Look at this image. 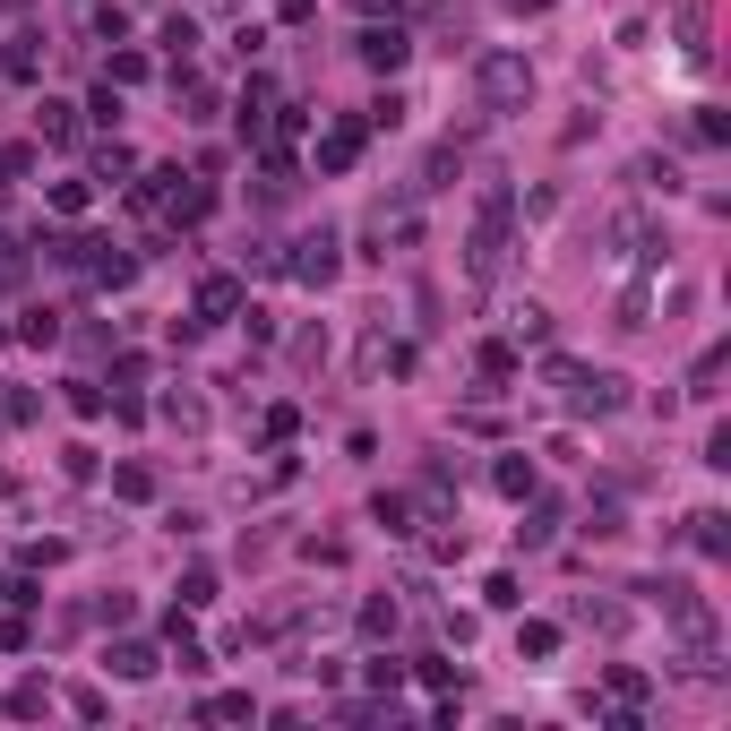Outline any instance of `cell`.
<instances>
[{
	"mask_svg": "<svg viewBox=\"0 0 731 731\" xmlns=\"http://www.w3.org/2000/svg\"><path fill=\"white\" fill-rule=\"evenodd\" d=\"M482 86H491V104H525V61H516V52H491V61H482Z\"/></svg>",
	"mask_w": 731,
	"mask_h": 731,
	"instance_id": "obj_1",
	"label": "cell"
},
{
	"mask_svg": "<svg viewBox=\"0 0 731 731\" xmlns=\"http://www.w3.org/2000/svg\"><path fill=\"white\" fill-rule=\"evenodd\" d=\"M301 276H336V241H301Z\"/></svg>",
	"mask_w": 731,
	"mask_h": 731,
	"instance_id": "obj_2",
	"label": "cell"
},
{
	"mask_svg": "<svg viewBox=\"0 0 731 731\" xmlns=\"http://www.w3.org/2000/svg\"><path fill=\"white\" fill-rule=\"evenodd\" d=\"M362 61H379V69H396V61H405V35H362Z\"/></svg>",
	"mask_w": 731,
	"mask_h": 731,
	"instance_id": "obj_3",
	"label": "cell"
},
{
	"mask_svg": "<svg viewBox=\"0 0 731 731\" xmlns=\"http://www.w3.org/2000/svg\"><path fill=\"white\" fill-rule=\"evenodd\" d=\"M112 671H121V680H147L155 654H147V645H121V654H112Z\"/></svg>",
	"mask_w": 731,
	"mask_h": 731,
	"instance_id": "obj_4",
	"label": "cell"
},
{
	"mask_svg": "<svg viewBox=\"0 0 731 731\" xmlns=\"http://www.w3.org/2000/svg\"><path fill=\"white\" fill-rule=\"evenodd\" d=\"M534 9H542V0H534Z\"/></svg>",
	"mask_w": 731,
	"mask_h": 731,
	"instance_id": "obj_5",
	"label": "cell"
}]
</instances>
